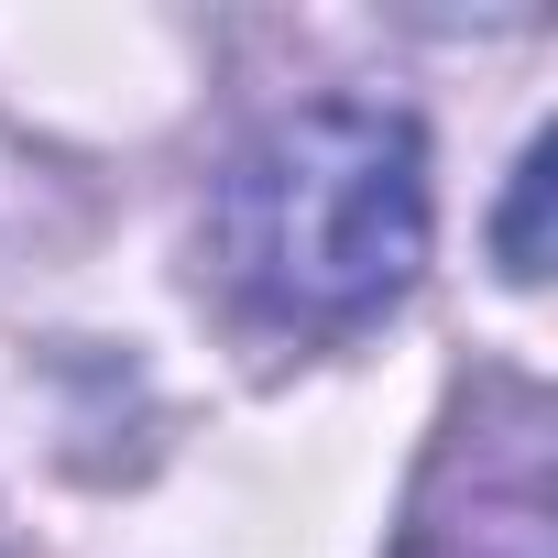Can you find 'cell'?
Instances as JSON below:
<instances>
[{
	"instance_id": "obj_1",
	"label": "cell",
	"mask_w": 558,
	"mask_h": 558,
	"mask_svg": "<svg viewBox=\"0 0 558 558\" xmlns=\"http://www.w3.org/2000/svg\"><path fill=\"white\" fill-rule=\"evenodd\" d=\"M427 132L384 99L263 121L208 208L230 296L274 329H362L427 274Z\"/></svg>"
},
{
	"instance_id": "obj_2",
	"label": "cell",
	"mask_w": 558,
	"mask_h": 558,
	"mask_svg": "<svg viewBox=\"0 0 558 558\" xmlns=\"http://www.w3.org/2000/svg\"><path fill=\"white\" fill-rule=\"evenodd\" d=\"M427 482L460 493V514L416 504L405 558H547V405H536V384H482L449 416Z\"/></svg>"
},
{
	"instance_id": "obj_3",
	"label": "cell",
	"mask_w": 558,
	"mask_h": 558,
	"mask_svg": "<svg viewBox=\"0 0 558 558\" xmlns=\"http://www.w3.org/2000/svg\"><path fill=\"white\" fill-rule=\"evenodd\" d=\"M536 197H547V154H525L514 165V197H504V274H514V286H536Z\"/></svg>"
}]
</instances>
